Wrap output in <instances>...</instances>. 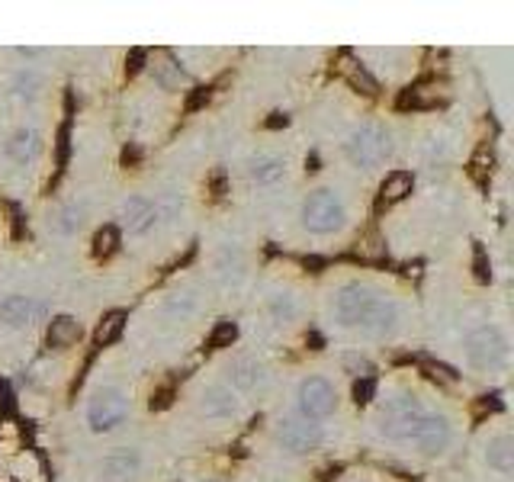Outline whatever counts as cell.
Segmentation results:
<instances>
[{"instance_id":"24","label":"cell","mask_w":514,"mask_h":482,"mask_svg":"<svg viewBox=\"0 0 514 482\" xmlns=\"http://www.w3.org/2000/svg\"><path fill=\"white\" fill-rule=\"evenodd\" d=\"M123 321H125V315H123V312L106 315V321H103L100 331H96V341H100V344H110L113 338L119 335V329H123Z\"/></svg>"},{"instance_id":"1","label":"cell","mask_w":514,"mask_h":482,"mask_svg":"<svg viewBox=\"0 0 514 482\" xmlns=\"http://www.w3.org/2000/svg\"><path fill=\"white\" fill-rule=\"evenodd\" d=\"M331 315L338 321L341 329H351L360 331V335L367 338H386L396 331L399 325V306L380 292L376 286L367 283H344L338 292H335V300H331Z\"/></svg>"},{"instance_id":"7","label":"cell","mask_w":514,"mask_h":482,"mask_svg":"<svg viewBox=\"0 0 514 482\" xmlns=\"http://www.w3.org/2000/svg\"><path fill=\"white\" fill-rule=\"evenodd\" d=\"M129 415V395L119 386H103L87 402V424L94 434H106L125 422Z\"/></svg>"},{"instance_id":"5","label":"cell","mask_w":514,"mask_h":482,"mask_svg":"<svg viewBox=\"0 0 514 482\" xmlns=\"http://www.w3.org/2000/svg\"><path fill=\"white\" fill-rule=\"evenodd\" d=\"M299 219H302V228L308 235H335L344 228L347 222V209L338 197L331 190H312L306 199H302V209H299Z\"/></svg>"},{"instance_id":"6","label":"cell","mask_w":514,"mask_h":482,"mask_svg":"<svg viewBox=\"0 0 514 482\" xmlns=\"http://www.w3.org/2000/svg\"><path fill=\"white\" fill-rule=\"evenodd\" d=\"M338 389L335 383L325 380V376H306L296 389V412L306 422H325L338 412Z\"/></svg>"},{"instance_id":"26","label":"cell","mask_w":514,"mask_h":482,"mask_svg":"<svg viewBox=\"0 0 514 482\" xmlns=\"http://www.w3.org/2000/svg\"><path fill=\"white\" fill-rule=\"evenodd\" d=\"M113 241H116V235H113V228H106V232L96 235V245H100V251H110Z\"/></svg>"},{"instance_id":"15","label":"cell","mask_w":514,"mask_h":482,"mask_svg":"<svg viewBox=\"0 0 514 482\" xmlns=\"http://www.w3.org/2000/svg\"><path fill=\"white\" fill-rule=\"evenodd\" d=\"M225 376H228L225 386L232 389V393H254L257 386H264L267 370H264V364H261V360L238 357V360H232V364H228Z\"/></svg>"},{"instance_id":"9","label":"cell","mask_w":514,"mask_h":482,"mask_svg":"<svg viewBox=\"0 0 514 482\" xmlns=\"http://www.w3.org/2000/svg\"><path fill=\"white\" fill-rule=\"evenodd\" d=\"M450 440H454V428H450L447 418L437 415V412H427V415L421 418L418 431L411 434L408 447L415 453H421V457H441L450 447Z\"/></svg>"},{"instance_id":"22","label":"cell","mask_w":514,"mask_h":482,"mask_svg":"<svg viewBox=\"0 0 514 482\" xmlns=\"http://www.w3.org/2000/svg\"><path fill=\"white\" fill-rule=\"evenodd\" d=\"M216 267H219V273L225 280H238L244 273V257H242V251H235V248H225L219 255V261H216Z\"/></svg>"},{"instance_id":"17","label":"cell","mask_w":514,"mask_h":482,"mask_svg":"<svg viewBox=\"0 0 514 482\" xmlns=\"http://www.w3.org/2000/svg\"><path fill=\"white\" fill-rule=\"evenodd\" d=\"M485 467L492 469V473H499L501 479H508V476L514 473V440L511 434H495V438H489V444H485Z\"/></svg>"},{"instance_id":"21","label":"cell","mask_w":514,"mask_h":482,"mask_svg":"<svg viewBox=\"0 0 514 482\" xmlns=\"http://www.w3.org/2000/svg\"><path fill=\"white\" fill-rule=\"evenodd\" d=\"M81 222H84L81 206H65V209L55 212L51 226H55V232H59V235H74L78 228H81Z\"/></svg>"},{"instance_id":"2","label":"cell","mask_w":514,"mask_h":482,"mask_svg":"<svg viewBox=\"0 0 514 482\" xmlns=\"http://www.w3.org/2000/svg\"><path fill=\"white\" fill-rule=\"evenodd\" d=\"M431 409H425V402L411 393H396L392 399H386L376 412V434L386 438L390 444H405L408 447L411 434L418 431L421 418Z\"/></svg>"},{"instance_id":"16","label":"cell","mask_w":514,"mask_h":482,"mask_svg":"<svg viewBox=\"0 0 514 482\" xmlns=\"http://www.w3.org/2000/svg\"><path fill=\"white\" fill-rule=\"evenodd\" d=\"M7 88L20 103H36L45 94V88H49V80H45V74L36 65H20L10 74Z\"/></svg>"},{"instance_id":"3","label":"cell","mask_w":514,"mask_h":482,"mask_svg":"<svg viewBox=\"0 0 514 482\" xmlns=\"http://www.w3.org/2000/svg\"><path fill=\"white\" fill-rule=\"evenodd\" d=\"M463 354H466V364L479 373H495L508 366V354H511V344L508 335L499 325H479L470 335L463 338Z\"/></svg>"},{"instance_id":"13","label":"cell","mask_w":514,"mask_h":482,"mask_svg":"<svg viewBox=\"0 0 514 482\" xmlns=\"http://www.w3.org/2000/svg\"><path fill=\"white\" fill-rule=\"evenodd\" d=\"M242 409V399L238 393L225 386V383H213L199 393V415L213 418V422H225V418H235Z\"/></svg>"},{"instance_id":"23","label":"cell","mask_w":514,"mask_h":482,"mask_svg":"<svg viewBox=\"0 0 514 482\" xmlns=\"http://www.w3.org/2000/svg\"><path fill=\"white\" fill-rule=\"evenodd\" d=\"M405 193H411V177L408 174H390L382 183V197L386 199H402Z\"/></svg>"},{"instance_id":"12","label":"cell","mask_w":514,"mask_h":482,"mask_svg":"<svg viewBox=\"0 0 514 482\" xmlns=\"http://www.w3.org/2000/svg\"><path fill=\"white\" fill-rule=\"evenodd\" d=\"M42 315H45V302L32 300V296L14 292V296H4V300H0V321H4L7 329H30Z\"/></svg>"},{"instance_id":"19","label":"cell","mask_w":514,"mask_h":482,"mask_svg":"<svg viewBox=\"0 0 514 482\" xmlns=\"http://www.w3.org/2000/svg\"><path fill=\"white\" fill-rule=\"evenodd\" d=\"M84 338V325L74 315H59V319H51L49 325V344L55 348H71Z\"/></svg>"},{"instance_id":"10","label":"cell","mask_w":514,"mask_h":482,"mask_svg":"<svg viewBox=\"0 0 514 482\" xmlns=\"http://www.w3.org/2000/svg\"><path fill=\"white\" fill-rule=\"evenodd\" d=\"M42 148H45V135L36 125H20V129L10 132L7 142H4V154H7L14 164H20V168L32 164V161L42 154Z\"/></svg>"},{"instance_id":"18","label":"cell","mask_w":514,"mask_h":482,"mask_svg":"<svg viewBox=\"0 0 514 482\" xmlns=\"http://www.w3.org/2000/svg\"><path fill=\"white\" fill-rule=\"evenodd\" d=\"M248 177L257 187H277V183L287 177V161L280 158V154H257V158L251 161Z\"/></svg>"},{"instance_id":"25","label":"cell","mask_w":514,"mask_h":482,"mask_svg":"<svg viewBox=\"0 0 514 482\" xmlns=\"http://www.w3.org/2000/svg\"><path fill=\"white\" fill-rule=\"evenodd\" d=\"M16 55H20L23 61H32V59H39V55H45V49H36V45H20Z\"/></svg>"},{"instance_id":"8","label":"cell","mask_w":514,"mask_h":482,"mask_svg":"<svg viewBox=\"0 0 514 482\" xmlns=\"http://www.w3.org/2000/svg\"><path fill=\"white\" fill-rule=\"evenodd\" d=\"M273 438H277L280 450L293 453V457H302V453L316 450V447L322 444V428H318L316 422H306V418H299V415H289V418H280L277 422Z\"/></svg>"},{"instance_id":"11","label":"cell","mask_w":514,"mask_h":482,"mask_svg":"<svg viewBox=\"0 0 514 482\" xmlns=\"http://www.w3.org/2000/svg\"><path fill=\"white\" fill-rule=\"evenodd\" d=\"M119 219H123V228L129 235H148L154 228V222L161 219V209H158V203H154V199L135 193V197H129L123 203V209H119Z\"/></svg>"},{"instance_id":"20","label":"cell","mask_w":514,"mask_h":482,"mask_svg":"<svg viewBox=\"0 0 514 482\" xmlns=\"http://www.w3.org/2000/svg\"><path fill=\"white\" fill-rule=\"evenodd\" d=\"M267 312H271V319L277 325H289L299 315V300H296L293 292H273L271 300H267Z\"/></svg>"},{"instance_id":"4","label":"cell","mask_w":514,"mask_h":482,"mask_svg":"<svg viewBox=\"0 0 514 482\" xmlns=\"http://www.w3.org/2000/svg\"><path fill=\"white\" fill-rule=\"evenodd\" d=\"M390 148H392V142H390V129L382 123H360L357 129L347 135V142H344V158L351 161L353 168H363V171H370V168H380L382 161L390 158Z\"/></svg>"},{"instance_id":"14","label":"cell","mask_w":514,"mask_h":482,"mask_svg":"<svg viewBox=\"0 0 514 482\" xmlns=\"http://www.w3.org/2000/svg\"><path fill=\"white\" fill-rule=\"evenodd\" d=\"M100 479L106 482H129L142 473V453L133 447H116L100 460Z\"/></svg>"}]
</instances>
